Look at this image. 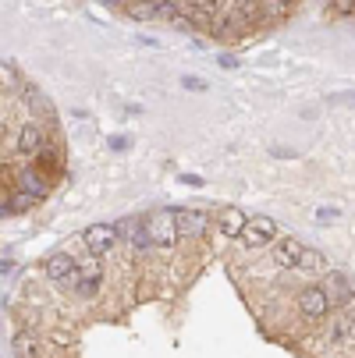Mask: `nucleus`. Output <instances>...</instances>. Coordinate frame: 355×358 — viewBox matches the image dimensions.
Segmentation results:
<instances>
[{
  "label": "nucleus",
  "instance_id": "20e7f679",
  "mask_svg": "<svg viewBox=\"0 0 355 358\" xmlns=\"http://www.w3.org/2000/svg\"><path fill=\"white\" fill-rule=\"evenodd\" d=\"M82 241H85L89 255L104 259V255H111L121 245V231H118V224H92V227L82 231Z\"/></svg>",
  "mask_w": 355,
  "mask_h": 358
},
{
  "label": "nucleus",
  "instance_id": "aec40b11",
  "mask_svg": "<svg viewBox=\"0 0 355 358\" xmlns=\"http://www.w3.org/2000/svg\"><path fill=\"white\" fill-rule=\"evenodd\" d=\"M337 313H341V323H344V327H351V323H355V294H351V298L341 305Z\"/></svg>",
  "mask_w": 355,
  "mask_h": 358
},
{
  "label": "nucleus",
  "instance_id": "cd10ccee",
  "mask_svg": "<svg viewBox=\"0 0 355 358\" xmlns=\"http://www.w3.org/2000/svg\"><path fill=\"white\" fill-rule=\"evenodd\" d=\"M348 344H355V323L348 327Z\"/></svg>",
  "mask_w": 355,
  "mask_h": 358
},
{
  "label": "nucleus",
  "instance_id": "9b49d317",
  "mask_svg": "<svg viewBox=\"0 0 355 358\" xmlns=\"http://www.w3.org/2000/svg\"><path fill=\"white\" fill-rule=\"evenodd\" d=\"M245 224H249V217H245V210H238V206H224V210L217 213V227H221L228 238H242Z\"/></svg>",
  "mask_w": 355,
  "mask_h": 358
},
{
  "label": "nucleus",
  "instance_id": "9d476101",
  "mask_svg": "<svg viewBox=\"0 0 355 358\" xmlns=\"http://www.w3.org/2000/svg\"><path fill=\"white\" fill-rule=\"evenodd\" d=\"M320 287H323V294L330 298V309H341V305H344V301H348V298L355 294L351 280H348V277H344L341 270H327V273H323V284H320Z\"/></svg>",
  "mask_w": 355,
  "mask_h": 358
},
{
  "label": "nucleus",
  "instance_id": "0eeeda50",
  "mask_svg": "<svg viewBox=\"0 0 355 358\" xmlns=\"http://www.w3.org/2000/svg\"><path fill=\"white\" fill-rule=\"evenodd\" d=\"M118 231H121V241H128V248H132V255H149V248H153V241H149V220H142V217H135V220H128V224H118Z\"/></svg>",
  "mask_w": 355,
  "mask_h": 358
},
{
  "label": "nucleus",
  "instance_id": "f03ea898",
  "mask_svg": "<svg viewBox=\"0 0 355 358\" xmlns=\"http://www.w3.org/2000/svg\"><path fill=\"white\" fill-rule=\"evenodd\" d=\"M295 305H298L302 320H309V323H323V320L334 313V309H330V298L323 294V287H320V284H306V287L298 291Z\"/></svg>",
  "mask_w": 355,
  "mask_h": 358
},
{
  "label": "nucleus",
  "instance_id": "7ed1b4c3",
  "mask_svg": "<svg viewBox=\"0 0 355 358\" xmlns=\"http://www.w3.org/2000/svg\"><path fill=\"white\" fill-rule=\"evenodd\" d=\"M149 241L160 252H174L178 245V224H174V206H164L149 217Z\"/></svg>",
  "mask_w": 355,
  "mask_h": 358
},
{
  "label": "nucleus",
  "instance_id": "f3484780",
  "mask_svg": "<svg viewBox=\"0 0 355 358\" xmlns=\"http://www.w3.org/2000/svg\"><path fill=\"white\" fill-rule=\"evenodd\" d=\"M0 89H22V78L11 64H0Z\"/></svg>",
  "mask_w": 355,
  "mask_h": 358
},
{
  "label": "nucleus",
  "instance_id": "6e6552de",
  "mask_svg": "<svg viewBox=\"0 0 355 358\" xmlns=\"http://www.w3.org/2000/svg\"><path fill=\"white\" fill-rule=\"evenodd\" d=\"M174 224H178V238H202L210 227L207 210H192V206H178L174 210Z\"/></svg>",
  "mask_w": 355,
  "mask_h": 358
},
{
  "label": "nucleus",
  "instance_id": "f257e3e1",
  "mask_svg": "<svg viewBox=\"0 0 355 358\" xmlns=\"http://www.w3.org/2000/svg\"><path fill=\"white\" fill-rule=\"evenodd\" d=\"M43 273H46L50 284H57L64 291H75V284H78V259L68 255V252H54V255H46Z\"/></svg>",
  "mask_w": 355,
  "mask_h": 358
},
{
  "label": "nucleus",
  "instance_id": "ddd939ff",
  "mask_svg": "<svg viewBox=\"0 0 355 358\" xmlns=\"http://www.w3.org/2000/svg\"><path fill=\"white\" fill-rule=\"evenodd\" d=\"M78 280H92V284H104V263L89 255L85 263H78Z\"/></svg>",
  "mask_w": 355,
  "mask_h": 358
},
{
  "label": "nucleus",
  "instance_id": "4468645a",
  "mask_svg": "<svg viewBox=\"0 0 355 358\" xmlns=\"http://www.w3.org/2000/svg\"><path fill=\"white\" fill-rule=\"evenodd\" d=\"M298 270H306V273H323V270H327L323 252H316V248H306V252H302V266H298Z\"/></svg>",
  "mask_w": 355,
  "mask_h": 358
},
{
  "label": "nucleus",
  "instance_id": "bb28decb",
  "mask_svg": "<svg viewBox=\"0 0 355 358\" xmlns=\"http://www.w3.org/2000/svg\"><path fill=\"white\" fill-rule=\"evenodd\" d=\"M334 103H355V96H334Z\"/></svg>",
  "mask_w": 355,
  "mask_h": 358
},
{
  "label": "nucleus",
  "instance_id": "6ab92c4d",
  "mask_svg": "<svg viewBox=\"0 0 355 358\" xmlns=\"http://www.w3.org/2000/svg\"><path fill=\"white\" fill-rule=\"evenodd\" d=\"M8 206H11V213H25L29 206H36V199H32V195H25V192H18V195H15V202H8Z\"/></svg>",
  "mask_w": 355,
  "mask_h": 358
},
{
  "label": "nucleus",
  "instance_id": "b1692460",
  "mask_svg": "<svg viewBox=\"0 0 355 358\" xmlns=\"http://www.w3.org/2000/svg\"><path fill=\"white\" fill-rule=\"evenodd\" d=\"M224 71H231V68H238V57H231V54H221V61H217Z\"/></svg>",
  "mask_w": 355,
  "mask_h": 358
},
{
  "label": "nucleus",
  "instance_id": "393cba45",
  "mask_svg": "<svg viewBox=\"0 0 355 358\" xmlns=\"http://www.w3.org/2000/svg\"><path fill=\"white\" fill-rule=\"evenodd\" d=\"M15 270V259L11 255H0V273H11Z\"/></svg>",
  "mask_w": 355,
  "mask_h": 358
},
{
  "label": "nucleus",
  "instance_id": "a878e982",
  "mask_svg": "<svg viewBox=\"0 0 355 358\" xmlns=\"http://www.w3.org/2000/svg\"><path fill=\"white\" fill-rule=\"evenodd\" d=\"M181 181H185V185H192V188H199V185H202V178H195V174H181Z\"/></svg>",
  "mask_w": 355,
  "mask_h": 358
},
{
  "label": "nucleus",
  "instance_id": "dca6fc26",
  "mask_svg": "<svg viewBox=\"0 0 355 358\" xmlns=\"http://www.w3.org/2000/svg\"><path fill=\"white\" fill-rule=\"evenodd\" d=\"M288 15H291L288 4H270V0H263V4H260V18H263V25H267V22H281V18H288Z\"/></svg>",
  "mask_w": 355,
  "mask_h": 358
},
{
  "label": "nucleus",
  "instance_id": "39448f33",
  "mask_svg": "<svg viewBox=\"0 0 355 358\" xmlns=\"http://www.w3.org/2000/svg\"><path fill=\"white\" fill-rule=\"evenodd\" d=\"M274 241H277V220L274 217H249V224L242 231L245 248H267Z\"/></svg>",
  "mask_w": 355,
  "mask_h": 358
},
{
  "label": "nucleus",
  "instance_id": "a211bd4d",
  "mask_svg": "<svg viewBox=\"0 0 355 358\" xmlns=\"http://www.w3.org/2000/svg\"><path fill=\"white\" fill-rule=\"evenodd\" d=\"M15 348H18V355H22V358H36V355H39V344H36L29 334H18Z\"/></svg>",
  "mask_w": 355,
  "mask_h": 358
},
{
  "label": "nucleus",
  "instance_id": "423d86ee",
  "mask_svg": "<svg viewBox=\"0 0 355 358\" xmlns=\"http://www.w3.org/2000/svg\"><path fill=\"white\" fill-rule=\"evenodd\" d=\"M18 145V152L22 157H43V152L50 149V135H46V128L43 124H36V121H25L22 128H18V138H15Z\"/></svg>",
  "mask_w": 355,
  "mask_h": 358
},
{
  "label": "nucleus",
  "instance_id": "412c9836",
  "mask_svg": "<svg viewBox=\"0 0 355 358\" xmlns=\"http://www.w3.org/2000/svg\"><path fill=\"white\" fill-rule=\"evenodd\" d=\"M181 85H185L188 92H207V82L195 78V75H181Z\"/></svg>",
  "mask_w": 355,
  "mask_h": 358
},
{
  "label": "nucleus",
  "instance_id": "5701e85b",
  "mask_svg": "<svg viewBox=\"0 0 355 358\" xmlns=\"http://www.w3.org/2000/svg\"><path fill=\"white\" fill-rule=\"evenodd\" d=\"M107 142H111V149H114V152H121V149H128V138H125V135H111Z\"/></svg>",
  "mask_w": 355,
  "mask_h": 358
},
{
  "label": "nucleus",
  "instance_id": "2eb2a0df",
  "mask_svg": "<svg viewBox=\"0 0 355 358\" xmlns=\"http://www.w3.org/2000/svg\"><path fill=\"white\" fill-rule=\"evenodd\" d=\"M121 15H128L135 22H153L157 18V4H125Z\"/></svg>",
  "mask_w": 355,
  "mask_h": 358
},
{
  "label": "nucleus",
  "instance_id": "f8f14e48",
  "mask_svg": "<svg viewBox=\"0 0 355 358\" xmlns=\"http://www.w3.org/2000/svg\"><path fill=\"white\" fill-rule=\"evenodd\" d=\"M18 185H22L18 192H25V195H32L36 202L50 195V181H43V174H39L36 167H25V171L18 174Z\"/></svg>",
  "mask_w": 355,
  "mask_h": 358
},
{
  "label": "nucleus",
  "instance_id": "4be33fe9",
  "mask_svg": "<svg viewBox=\"0 0 355 358\" xmlns=\"http://www.w3.org/2000/svg\"><path fill=\"white\" fill-rule=\"evenodd\" d=\"M327 11L330 15H355V4H351V0H341V4H330Z\"/></svg>",
  "mask_w": 355,
  "mask_h": 358
},
{
  "label": "nucleus",
  "instance_id": "1a4fd4ad",
  "mask_svg": "<svg viewBox=\"0 0 355 358\" xmlns=\"http://www.w3.org/2000/svg\"><path fill=\"white\" fill-rule=\"evenodd\" d=\"M302 252H306V245H302L298 238H277L270 259H274V266H281V270H298V266H302Z\"/></svg>",
  "mask_w": 355,
  "mask_h": 358
}]
</instances>
